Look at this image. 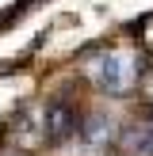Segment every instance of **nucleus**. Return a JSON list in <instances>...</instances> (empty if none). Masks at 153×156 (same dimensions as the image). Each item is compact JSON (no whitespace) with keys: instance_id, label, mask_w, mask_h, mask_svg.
I'll list each match as a JSON object with an SVG mask.
<instances>
[{"instance_id":"1","label":"nucleus","mask_w":153,"mask_h":156,"mask_svg":"<svg viewBox=\"0 0 153 156\" xmlns=\"http://www.w3.org/2000/svg\"><path fill=\"white\" fill-rule=\"evenodd\" d=\"M92 80H96L107 95H126V91L138 84V65H134V57H130V53L111 50V53H103V57L96 61Z\"/></svg>"},{"instance_id":"5","label":"nucleus","mask_w":153,"mask_h":156,"mask_svg":"<svg viewBox=\"0 0 153 156\" xmlns=\"http://www.w3.org/2000/svg\"><path fill=\"white\" fill-rule=\"evenodd\" d=\"M35 4H38V0H15L12 8H4V12H0V30L12 27V23H19V15H23V12H31Z\"/></svg>"},{"instance_id":"4","label":"nucleus","mask_w":153,"mask_h":156,"mask_svg":"<svg viewBox=\"0 0 153 156\" xmlns=\"http://www.w3.org/2000/svg\"><path fill=\"white\" fill-rule=\"evenodd\" d=\"M80 141L88 145V149H103L107 141H115V122L107 118V114H88V118L80 122Z\"/></svg>"},{"instance_id":"2","label":"nucleus","mask_w":153,"mask_h":156,"mask_svg":"<svg viewBox=\"0 0 153 156\" xmlns=\"http://www.w3.org/2000/svg\"><path fill=\"white\" fill-rule=\"evenodd\" d=\"M80 114H76L73 103H65V99H54V103H46L42 111V122H38V133H42L46 145H61L69 141L73 133H80Z\"/></svg>"},{"instance_id":"3","label":"nucleus","mask_w":153,"mask_h":156,"mask_svg":"<svg viewBox=\"0 0 153 156\" xmlns=\"http://www.w3.org/2000/svg\"><path fill=\"white\" fill-rule=\"evenodd\" d=\"M119 149L126 156H153V107L142 122H130L119 133Z\"/></svg>"}]
</instances>
